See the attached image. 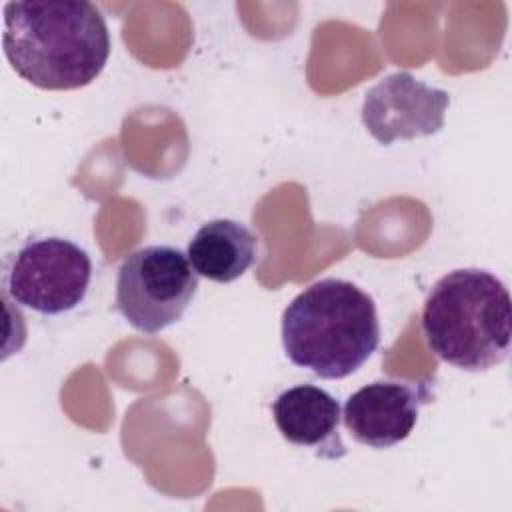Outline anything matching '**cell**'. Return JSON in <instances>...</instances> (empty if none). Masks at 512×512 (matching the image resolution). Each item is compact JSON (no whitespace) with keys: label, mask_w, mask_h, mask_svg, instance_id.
Returning <instances> with one entry per match:
<instances>
[{"label":"cell","mask_w":512,"mask_h":512,"mask_svg":"<svg viewBox=\"0 0 512 512\" xmlns=\"http://www.w3.org/2000/svg\"><path fill=\"white\" fill-rule=\"evenodd\" d=\"M2 46L14 72L42 90L94 82L110 56L102 12L86 0H28L4 6Z\"/></svg>","instance_id":"obj_1"},{"label":"cell","mask_w":512,"mask_h":512,"mask_svg":"<svg viewBox=\"0 0 512 512\" xmlns=\"http://www.w3.org/2000/svg\"><path fill=\"white\" fill-rule=\"evenodd\" d=\"M380 344L374 300L350 280L324 278L282 312V346L292 364L326 380L356 372Z\"/></svg>","instance_id":"obj_2"},{"label":"cell","mask_w":512,"mask_h":512,"mask_svg":"<svg viewBox=\"0 0 512 512\" xmlns=\"http://www.w3.org/2000/svg\"><path fill=\"white\" fill-rule=\"evenodd\" d=\"M428 348L446 364L484 372L504 362L512 336V304L504 282L488 270L444 274L422 306Z\"/></svg>","instance_id":"obj_3"},{"label":"cell","mask_w":512,"mask_h":512,"mask_svg":"<svg viewBox=\"0 0 512 512\" xmlns=\"http://www.w3.org/2000/svg\"><path fill=\"white\" fill-rule=\"evenodd\" d=\"M198 290L188 256L166 244L134 250L116 276V310L136 330L156 334L182 318Z\"/></svg>","instance_id":"obj_4"},{"label":"cell","mask_w":512,"mask_h":512,"mask_svg":"<svg viewBox=\"0 0 512 512\" xmlns=\"http://www.w3.org/2000/svg\"><path fill=\"white\" fill-rule=\"evenodd\" d=\"M92 262L78 244L46 236L28 240L6 268L8 296L38 314L56 316L74 310L86 296Z\"/></svg>","instance_id":"obj_5"},{"label":"cell","mask_w":512,"mask_h":512,"mask_svg":"<svg viewBox=\"0 0 512 512\" xmlns=\"http://www.w3.org/2000/svg\"><path fill=\"white\" fill-rule=\"evenodd\" d=\"M450 96L406 70L374 84L362 102V122L384 146L396 140L432 136L442 130Z\"/></svg>","instance_id":"obj_6"},{"label":"cell","mask_w":512,"mask_h":512,"mask_svg":"<svg viewBox=\"0 0 512 512\" xmlns=\"http://www.w3.org/2000/svg\"><path fill=\"white\" fill-rule=\"evenodd\" d=\"M426 402H430L428 384L378 380L348 396L342 420L356 442L390 448L410 436Z\"/></svg>","instance_id":"obj_7"},{"label":"cell","mask_w":512,"mask_h":512,"mask_svg":"<svg viewBox=\"0 0 512 512\" xmlns=\"http://www.w3.org/2000/svg\"><path fill=\"white\" fill-rule=\"evenodd\" d=\"M272 416L278 432L294 446L314 448L322 458H342L346 448L338 424L342 410L338 400L314 384H298L276 396Z\"/></svg>","instance_id":"obj_8"},{"label":"cell","mask_w":512,"mask_h":512,"mask_svg":"<svg viewBox=\"0 0 512 512\" xmlns=\"http://www.w3.org/2000/svg\"><path fill=\"white\" fill-rule=\"evenodd\" d=\"M258 254V238L242 222L230 218L210 220L188 242V260L198 276L218 284L240 278Z\"/></svg>","instance_id":"obj_9"}]
</instances>
